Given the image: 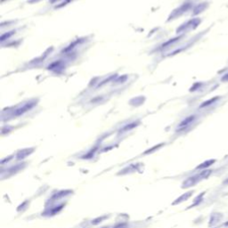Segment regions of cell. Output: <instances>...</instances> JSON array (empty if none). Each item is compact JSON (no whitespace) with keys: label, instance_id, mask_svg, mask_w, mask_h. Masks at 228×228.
Returning a JSON list of instances; mask_svg holds the SVG:
<instances>
[{"label":"cell","instance_id":"2","mask_svg":"<svg viewBox=\"0 0 228 228\" xmlns=\"http://www.w3.org/2000/svg\"><path fill=\"white\" fill-rule=\"evenodd\" d=\"M227 80H228V74L225 75V76L222 78V81H227Z\"/></svg>","mask_w":228,"mask_h":228},{"label":"cell","instance_id":"1","mask_svg":"<svg viewBox=\"0 0 228 228\" xmlns=\"http://www.w3.org/2000/svg\"><path fill=\"white\" fill-rule=\"evenodd\" d=\"M219 98H220V97L216 96V97H214V98H212L211 100H209V101H207V102H205L203 104H201V107H205V106H208V105H209V104H212L213 102H215L216 101H217Z\"/></svg>","mask_w":228,"mask_h":228}]
</instances>
